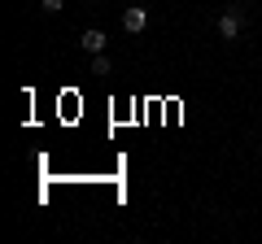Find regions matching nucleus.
Listing matches in <instances>:
<instances>
[{
	"mask_svg": "<svg viewBox=\"0 0 262 244\" xmlns=\"http://www.w3.org/2000/svg\"><path fill=\"white\" fill-rule=\"evenodd\" d=\"M245 31V9L241 5H232L227 13H219V39H236Z\"/></svg>",
	"mask_w": 262,
	"mask_h": 244,
	"instance_id": "nucleus-1",
	"label": "nucleus"
},
{
	"mask_svg": "<svg viewBox=\"0 0 262 244\" xmlns=\"http://www.w3.org/2000/svg\"><path fill=\"white\" fill-rule=\"evenodd\" d=\"M144 27H149V13H144L140 5H131V9L122 13V31H127V35H140Z\"/></svg>",
	"mask_w": 262,
	"mask_h": 244,
	"instance_id": "nucleus-2",
	"label": "nucleus"
},
{
	"mask_svg": "<svg viewBox=\"0 0 262 244\" xmlns=\"http://www.w3.org/2000/svg\"><path fill=\"white\" fill-rule=\"evenodd\" d=\"M79 44H83V53H105V44H110V35H105V31H83V35H79Z\"/></svg>",
	"mask_w": 262,
	"mask_h": 244,
	"instance_id": "nucleus-3",
	"label": "nucleus"
},
{
	"mask_svg": "<svg viewBox=\"0 0 262 244\" xmlns=\"http://www.w3.org/2000/svg\"><path fill=\"white\" fill-rule=\"evenodd\" d=\"M92 75H110V57L105 53H92Z\"/></svg>",
	"mask_w": 262,
	"mask_h": 244,
	"instance_id": "nucleus-4",
	"label": "nucleus"
},
{
	"mask_svg": "<svg viewBox=\"0 0 262 244\" xmlns=\"http://www.w3.org/2000/svg\"><path fill=\"white\" fill-rule=\"evenodd\" d=\"M39 9H44V13H61L66 0H39Z\"/></svg>",
	"mask_w": 262,
	"mask_h": 244,
	"instance_id": "nucleus-5",
	"label": "nucleus"
}]
</instances>
